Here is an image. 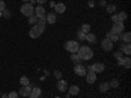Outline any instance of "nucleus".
Returning <instances> with one entry per match:
<instances>
[{"mask_svg":"<svg viewBox=\"0 0 131 98\" xmlns=\"http://www.w3.org/2000/svg\"><path fill=\"white\" fill-rule=\"evenodd\" d=\"M20 10H21V13H23L24 16H26V17H30V16L34 15V7H33L31 4H29V3H24L23 5H21Z\"/></svg>","mask_w":131,"mask_h":98,"instance_id":"20e7f679","label":"nucleus"},{"mask_svg":"<svg viewBox=\"0 0 131 98\" xmlns=\"http://www.w3.org/2000/svg\"><path fill=\"white\" fill-rule=\"evenodd\" d=\"M109 86H110V88L117 89L118 86H119V81H118L117 79H113V80H110V82H109Z\"/></svg>","mask_w":131,"mask_h":98,"instance_id":"cd10ccee","label":"nucleus"},{"mask_svg":"<svg viewBox=\"0 0 131 98\" xmlns=\"http://www.w3.org/2000/svg\"><path fill=\"white\" fill-rule=\"evenodd\" d=\"M31 89H33V86H31L30 84H29V85H25V86H23V88L20 89L18 94L23 95V97H29L30 93H31Z\"/></svg>","mask_w":131,"mask_h":98,"instance_id":"1a4fd4ad","label":"nucleus"},{"mask_svg":"<svg viewBox=\"0 0 131 98\" xmlns=\"http://www.w3.org/2000/svg\"><path fill=\"white\" fill-rule=\"evenodd\" d=\"M4 9H5V3L4 0H0V12H3Z\"/></svg>","mask_w":131,"mask_h":98,"instance_id":"f704fd0d","label":"nucleus"},{"mask_svg":"<svg viewBox=\"0 0 131 98\" xmlns=\"http://www.w3.org/2000/svg\"><path fill=\"white\" fill-rule=\"evenodd\" d=\"M34 16H37V17H41V16H46V10H45V8H43L42 5H38V7H36V8H34Z\"/></svg>","mask_w":131,"mask_h":98,"instance_id":"f8f14e48","label":"nucleus"},{"mask_svg":"<svg viewBox=\"0 0 131 98\" xmlns=\"http://www.w3.org/2000/svg\"><path fill=\"white\" fill-rule=\"evenodd\" d=\"M28 21H29V24H30V25H36V24L38 22V17L33 15V16L28 17Z\"/></svg>","mask_w":131,"mask_h":98,"instance_id":"bb28decb","label":"nucleus"},{"mask_svg":"<svg viewBox=\"0 0 131 98\" xmlns=\"http://www.w3.org/2000/svg\"><path fill=\"white\" fill-rule=\"evenodd\" d=\"M23 2H24V3H29V0H23Z\"/></svg>","mask_w":131,"mask_h":98,"instance_id":"a19ab883","label":"nucleus"},{"mask_svg":"<svg viewBox=\"0 0 131 98\" xmlns=\"http://www.w3.org/2000/svg\"><path fill=\"white\" fill-rule=\"evenodd\" d=\"M2 16L5 17V18H9L10 17V12H9V10H7V9H4L3 12H2Z\"/></svg>","mask_w":131,"mask_h":98,"instance_id":"473e14b6","label":"nucleus"},{"mask_svg":"<svg viewBox=\"0 0 131 98\" xmlns=\"http://www.w3.org/2000/svg\"><path fill=\"white\" fill-rule=\"evenodd\" d=\"M85 35H86V34H85V33H83L81 30H79V31H78V38H79V39L85 41Z\"/></svg>","mask_w":131,"mask_h":98,"instance_id":"7c9ffc66","label":"nucleus"},{"mask_svg":"<svg viewBox=\"0 0 131 98\" xmlns=\"http://www.w3.org/2000/svg\"><path fill=\"white\" fill-rule=\"evenodd\" d=\"M85 41H88L89 43H96V42H97V37H96V34L88 33V34L85 35Z\"/></svg>","mask_w":131,"mask_h":98,"instance_id":"6ab92c4d","label":"nucleus"},{"mask_svg":"<svg viewBox=\"0 0 131 98\" xmlns=\"http://www.w3.org/2000/svg\"><path fill=\"white\" fill-rule=\"evenodd\" d=\"M118 17H119V21H121V22H125V21L127 20V13L122 10V12L118 13Z\"/></svg>","mask_w":131,"mask_h":98,"instance_id":"c85d7f7f","label":"nucleus"},{"mask_svg":"<svg viewBox=\"0 0 131 98\" xmlns=\"http://www.w3.org/2000/svg\"><path fill=\"white\" fill-rule=\"evenodd\" d=\"M54 76L57 77V80H60V79H62V76H63V73H62V71L57 69V71H54Z\"/></svg>","mask_w":131,"mask_h":98,"instance_id":"c756f323","label":"nucleus"},{"mask_svg":"<svg viewBox=\"0 0 131 98\" xmlns=\"http://www.w3.org/2000/svg\"><path fill=\"white\" fill-rule=\"evenodd\" d=\"M92 67H93V72H94V73H102V72L105 71V65H104V63H100V62L94 63Z\"/></svg>","mask_w":131,"mask_h":98,"instance_id":"9b49d317","label":"nucleus"},{"mask_svg":"<svg viewBox=\"0 0 131 98\" xmlns=\"http://www.w3.org/2000/svg\"><path fill=\"white\" fill-rule=\"evenodd\" d=\"M115 9H117V7H115L114 4H106V12H107V13L113 15V13L115 12Z\"/></svg>","mask_w":131,"mask_h":98,"instance_id":"5701e85b","label":"nucleus"},{"mask_svg":"<svg viewBox=\"0 0 131 98\" xmlns=\"http://www.w3.org/2000/svg\"><path fill=\"white\" fill-rule=\"evenodd\" d=\"M43 31H45V26L39 25V24H36V25H33L31 29L29 30V35H30V38H38L39 35L43 34Z\"/></svg>","mask_w":131,"mask_h":98,"instance_id":"f03ea898","label":"nucleus"},{"mask_svg":"<svg viewBox=\"0 0 131 98\" xmlns=\"http://www.w3.org/2000/svg\"><path fill=\"white\" fill-rule=\"evenodd\" d=\"M71 60H72L75 64L81 63V59H80V56L78 55V52H76V54H71Z\"/></svg>","mask_w":131,"mask_h":98,"instance_id":"b1692460","label":"nucleus"},{"mask_svg":"<svg viewBox=\"0 0 131 98\" xmlns=\"http://www.w3.org/2000/svg\"><path fill=\"white\" fill-rule=\"evenodd\" d=\"M109 88H110V86H109V82H101L100 86H98V89H100L101 93H106L109 90Z\"/></svg>","mask_w":131,"mask_h":98,"instance_id":"4be33fe9","label":"nucleus"},{"mask_svg":"<svg viewBox=\"0 0 131 98\" xmlns=\"http://www.w3.org/2000/svg\"><path fill=\"white\" fill-rule=\"evenodd\" d=\"M114 56H115L117 60H118V59H122V58H123V52H122V51H117V52L114 54Z\"/></svg>","mask_w":131,"mask_h":98,"instance_id":"2f4dec72","label":"nucleus"},{"mask_svg":"<svg viewBox=\"0 0 131 98\" xmlns=\"http://www.w3.org/2000/svg\"><path fill=\"white\" fill-rule=\"evenodd\" d=\"M79 92H80V88H79L78 85H72V86H70V88H68V94L70 95H78Z\"/></svg>","mask_w":131,"mask_h":98,"instance_id":"2eb2a0df","label":"nucleus"},{"mask_svg":"<svg viewBox=\"0 0 131 98\" xmlns=\"http://www.w3.org/2000/svg\"><path fill=\"white\" fill-rule=\"evenodd\" d=\"M41 88H37V86H34V88L31 89V93H30V97H36V98H39L41 97Z\"/></svg>","mask_w":131,"mask_h":98,"instance_id":"a211bd4d","label":"nucleus"},{"mask_svg":"<svg viewBox=\"0 0 131 98\" xmlns=\"http://www.w3.org/2000/svg\"><path fill=\"white\" fill-rule=\"evenodd\" d=\"M29 98H36V97H30V95H29Z\"/></svg>","mask_w":131,"mask_h":98,"instance_id":"79ce46f5","label":"nucleus"},{"mask_svg":"<svg viewBox=\"0 0 131 98\" xmlns=\"http://www.w3.org/2000/svg\"><path fill=\"white\" fill-rule=\"evenodd\" d=\"M64 48L70 54H76L80 48V45H79V42H76V41H67L64 45Z\"/></svg>","mask_w":131,"mask_h":98,"instance_id":"7ed1b4c3","label":"nucleus"},{"mask_svg":"<svg viewBox=\"0 0 131 98\" xmlns=\"http://www.w3.org/2000/svg\"><path fill=\"white\" fill-rule=\"evenodd\" d=\"M96 80H97V73H94L93 71H86L85 81L88 84H93V82H96Z\"/></svg>","mask_w":131,"mask_h":98,"instance_id":"6e6552de","label":"nucleus"},{"mask_svg":"<svg viewBox=\"0 0 131 98\" xmlns=\"http://www.w3.org/2000/svg\"><path fill=\"white\" fill-rule=\"evenodd\" d=\"M73 72H75L76 76H79V77H84V76L86 75V68L81 63H79V64H76L73 67Z\"/></svg>","mask_w":131,"mask_h":98,"instance_id":"423d86ee","label":"nucleus"},{"mask_svg":"<svg viewBox=\"0 0 131 98\" xmlns=\"http://www.w3.org/2000/svg\"><path fill=\"white\" fill-rule=\"evenodd\" d=\"M106 38L110 39L113 43L117 42V41H119V35H118V34H114V33H112V31H109L107 34H106Z\"/></svg>","mask_w":131,"mask_h":98,"instance_id":"f3484780","label":"nucleus"},{"mask_svg":"<svg viewBox=\"0 0 131 98\" xmlns=\"http://www.w3.org/2000/svg\"><path fill=\"white\" fill-rule=\"evenodd\" d=\"M57 89H58L59 92H66V90L68 89V84H67V81H64L63 79L58 80V81H57Z\"/></svg>","mask_w":131,"mask_h":98,"instance_id":"9d476101","label":"nucleus"},{"mask_svg":"<svg viewBox=\"0 0 131 98\" xmlns=\"http://www.w3.org/2000/svg\"><path fill=\"white\" fill-rule=\"evenodd\" d=\"M123 29H125V24L121 22V21H118V22H113V28H112V33H114V34H118L121 35L123 33Z\"/></svg>","mask_w":131,"mask_h":98,"instance_id":"39448f33","label":"nucleus"},{"mask_svg":"<svg viewBox=\"0 0 131 98\" xmlns=\"http://www.w3.org/2000/svg\"><path fill=\"white\" fill-rule=\"evenodd\" d=\"M80 30L83 33H85V34H88V33H91V25L89 24H84V25H81Z\"/></svg>","mask_w":131,"mask_h":98,"instance_id":"a878e982","label":"nucleus"},{"mask_svg":"<svg viewBox=\"0 0 131 98\" xmlns=\"http://www.w3.org/2000/svg\"><path fill=\"white\" fill-rule=\"evenodd\" d=\"M78 55L80 56L81 60H91V59L93 58V55H94V52H93V50H92L91 47H88V46H81V47L79 48V51H78Z\"/></svg>","mask_w":131,"mask_h":98,"instance_id":"f257e3e1","label":"nucleus"},{"mask_svg":"<svg viewBox=\"0 0 131 98\" xmlns=\"http://www.w3.org/2000/svg\"><path fill=\"white\" fill-rule=\"evenodd\" d=\"M112 21H113V22H118V21H119L118 15H112Z\"/></svg>","mask_w":131,"mask_h":98,"instance_id":"c9c22d12","label":"nucleus"},{"mask_svg":"<svg viewBox=\"0 0 131 98\" xmlns=\"http://www.w3.org/2000/svg\"><path fill=\"white\" fill-rule=\"evenodd\" d=\"M55 12L57 13H64L66 12V4L64 3H58V4H55Z\"/></svg>","mask_w":131,"mask_h":98,"instance_id":"dca6fc26","label":"nucleus"},{"mask_svg":"<svg viewBox=\"0 0 131 98\" xmlns=\"http://www.w3.org/2000/svg\"><path fill=\"white\" fill-rule=\"evenodd\" d=\"M101 47H102V50H105V51H112L113 47H114V43H113L110 39L105 38V39H102V42H101Z\"/></svg>","mask_w":131,"mask_h":98,"instance_id":"0eeeda50","label":"nucleus"},{"mask_svg":"<svg viewBox=\"0 0 131 98\" xmlns=\"http://www.w3.org/2000/svg\"><path fill=\"white\" fill-rule=\"evenodd\" d=\"M119 51H122L123 54H126V55H130V54H131V46H130V43H126V45L123 46H121V50H119Z\"/></svg>","mask_w":131,"mask_h":98,"instance_id":"aec40b11","label":"nucleus"},{"mask_svg":"<svg viewBox=\"0 0 131 98\" xmlns=\"http://www.w3.org/2000/svg\"><path fill=\"white\" fill-rule=\"evenodd\" d=\"M55 22H57V15L55 13H47L46 15V24L52 25V24H55Z\"/></svg>","mask_w":131,"mask_h":98,"instance_id":"ddd939ff","label":"nucleus"},{"mask_svg":"<svg viewBox=\"0 0 131 98\" xmlns=\"http://www.w3.org/2000/svg\"><path fill=\"white\" fill-rule=\"evenodd\" d=\"M8 98H18V93L17 92H10L8 94Z\"/></svg>","mask_w":131,"mask_h":98,"instance_id":"72a5a7b5","label":"nucleus"},{"mask_svg":"<svg viewBox=\"0 0 131 98\" xmlns=\"http://www.w3.org/2000/svg\"><path fill=\"white\" fill-rule=\"evenodd\" d=\"M122 65H123L126 69H130V67H131V59H130V56L122 58Z\"/></svg>","mask_w":131,"mask_h":98,"instance_id":"412c9836","label":"nucleus"},{"mask_svg":"<svg viewBox=\"0 0 131 98\" xmlns=\"http://www.w3.org/2000/svg\"><path fill=\"white\" fill-rule=\"evenodd\" d=\"M36 2L38 3V5H43V4L47 3V0H36Z\"/></svg>","mask_w":131,"mask_h":98,"instance_id":"e433bc0d","label":"nucleus"},{"mask_svg":"<svg viewBox=\"0 0 131 98\" xmlns=\"http://www.w3.org/2000/svg\"><path fill=\"white\" fill-rule=\"evenodd\" d=\"M100 5H101V7H106V2H105V0H101V2H100Z\"/></svg>","mask_w":131,"mask_h":98,"instance_id":"58836bf2","label":"nucleus"},{"mask_svg":"<svg viewBox=\"0 0 131 98\" xmlns=\"http://www.w3.org/2000/svg\"><path fill=\"white\" fill-rule=\"evenodd\" d=\"M88 5H89V8H93V7H94V3H93V0H89V2H88Z\"/></svg>","mask_w":131,"mask_h":98,"instance_id":"4c0bfd02","label":"nucleus"},{"mask_svg":"<svg viewBox=\"0 0 131 98\" xmlns=\"http://www.w3.org/2000/svg\"><path fill=\"white\" fill-rule=\"evenodd\" d=\"M119 39H122L125 43H130L131 41V33L130 31H123L121 35H119Z\"/></svg>","mask_w":131,"mask_h":98,"instance_id":"4468645a","label":"nucleus"},{"mask_svg":"<svg viewBox=\"0 0 131 98\" xmlns=\"http://www.w3.org/2000/svg\"><path fill=\"white\" fill-rule=\"evenodd\" d=\"M2 97H3V98H8V94H3Z\"/></svg>","mask_w":131,"mask_h":98,"instance_id":"ea45409f","label":"nucleus"},{"mask_svg":"<svg viewBox=\"0 0 131 98\" xmlns=\"http://www.w3.org/2000/svg\"><path fill=\"white\" fill-rule=\"evenodd\" d=\"M20 84L23 85V86H25V85H29V84H30V80H29V77H26V76H21V77H20Z\"/></svg>","mask_w":131,"mask_h":98,"instance_id":"393cba45","label":"nucleus"}]
</instances>
